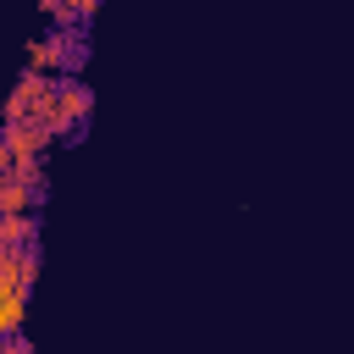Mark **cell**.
Here are the masks:
<instances>
[{
    "mask_svg": "<svg viewBox=\"0 0 354 354\" xmlns=\"http://www.w3.org/2000/svg\"><path fill=\"white\" fill-rule=\"evenodd\" d=\"M17 171V155H11V144H6V133H0V177H11Z\"/></svg>",
    "mask_w": 354,
    "mask_h": 354,
    "instance_id": "5b68a950",
    "label": "cell"
},
{
    "mask_svg": "<svg viewBox=\"0 0 354 354\" xmlns=\"http://www.w3.org/2000/svg\"><path fill=\"white\" fill-rule=\"evenodd\" d=\"M28 243H33V216L28 210H17V216L0 210V249H28Z\"/></svg>",
    "mask_w": 354,
    "mask_h": 354,
    "instance_id": "277c9868",
    "label": "cell"
},
{
    "mask_svg": "<svg viewBox=\"0 0 354 354\" xmlns=\"http://www.w3.org/2000/svg\"><path fill=\"white\" fill-rule=\"evenodd\" d=\"M50 100H55V133H72V127H83L88 122V88L72 77V72H55L50 77Z\"/></svg>",
    "mask_w": 354,
    "mask_h": 354,
    "instance_id": "6da1fadb",
    "label": "cell"
},
{
    "mask_svg": "<svg viewBox=\"0 0 354 354\" xmlns=\"http://www.w3.org/2000/svg\"><path fill=\"white\" fill-rule=\"evenodd\" d=\"M0 337H6V332H0Z\"/></svg>",
    "mask_w": 354,
    "mask_h": 354,
    "instance_id": "8992f818",
    "label": "cell"
},
{
    "mask_svg": "<svg viewBox=\"0 0 354 354\" xmlns=\"http://www.w3.org/2000/svg\"><path fill=\"white\" fill-rule=\"evenodd\" d=\"M33 199H44L33 183H22V177H0V210L6 216H17V210H28Z\"/></svg>",
    "mask_w": 354,
    "mask_h": 354,
    "instance_id": "3957f363",
    "label": "cell"
},
{
    "mask_svg": "<svg viewBox=\"0 0 354 354\" xmlns=\"http://www.w3.org/2000/svg\"><path fill=\"white\" fill-rule=\"evenodd\" d=\"M28 288L17 271H0V332H17L22 326V304H28Z\"/></svg>",
    "mask_w": 354,
    "mask_h": 354,
    "instance_id": "7a4b0ae2",
    "label": "cell"
}]
</instances>
